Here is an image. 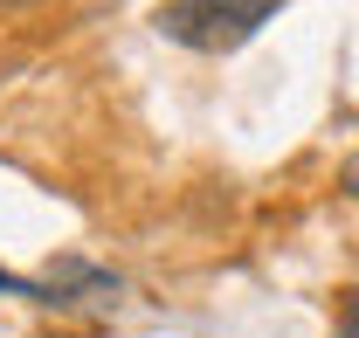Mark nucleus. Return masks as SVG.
Masks as SVG:
<instances>
[{
    "instance_id": "nucleus-1",
    "label": "nucleus",
    "mask_w": 359,
    "mask_h": 338,
    "mask_svg": "<svg viewBox=\"0 0 359 338\" xmlns=\"http://www.w3.org/2000/svg\"><path fill=\"white\" fill-rule=\"evenodd\" d=\"M283 0H166L159 7V35H173L180 48L201 55H228L249 35H263V21H276Z\"/></svg>"
},
{
    "instance_id": "nucleus-2",
    "label": "nucleus",
    "mask_w": 359,
    "mask_h": 338,
    "mask_svg": "<svg viewBox=\"0 0 359 338\" xmlns=\"http://www.w3.org/2000/svg\"><path fill=\"white\" fill-rule=\"evenodd\" d=\"M339 187H346V201H359V152L346 159V166H339Z\"/></svg>"
},
{
    "instance_id": "nucleus-4",
    "label": "nucleus",
    "mask_w": 359,
    "mask_h": 338,
    "mask_svg": "<svg viewBox=\"0 0 359 338\" xmlns=\"http://www.w3.org/2000/svg\"><path fill=\"white\" fill-rule=\"evenodd\" d=\"M0 7H35V0H0Z\"/></svg>"
},
{
    "instance_id": "nucleus-3",
    "label": "nucleus",
    "mask_w": 359,
    "mask_h": 338,
    "mask_svg": "<svg viewBox=\"0 0 359 338\" xmlns=\"http://www.w3.org/2000/svg\"><path fill=\"white\" fill-rule=\"evenodd\" d=\"M346 311H353V338H359V290H346Z\"/></svg>"
}]
</instances>
